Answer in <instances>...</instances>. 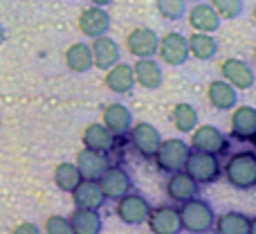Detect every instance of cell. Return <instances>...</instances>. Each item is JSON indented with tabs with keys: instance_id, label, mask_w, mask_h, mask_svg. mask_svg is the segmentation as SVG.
I'll return each mask as SVG.
<instances>
[{
	"instance_id": "cell-7",
	"label": "cell",
	"mask_w": 256,
	"mask_h": 234,
	"mask_svg": "<svg viewBox=\"0 0 256 234\" xmlns=\"http://www.w3.org/2000/svg\"><path fill=\"white\" fill-rule=\"evenodd\" d=\"M148 212H150V205L142 194H130L128 191L126 196H122L117 200V216L126 225H142V223H146Z\"/></svg>"
},
{
	"instance_id": "cell-16",
	"label": "cell",
	"mask_w": 256,
	"mask_h": 234,
	"mask_svg": "<svg viewBox=\"0 0 256 234\" xmlns=\"http://www.w3.org/2000/svg\"><path fill=\"white\" fill-rule=\"evenodd\" d=\"M70 194H72V198H74V205L81 209H102L104 205H106V196H104L97 180L81 178V182Z\"/></svg>"
},
{
	"instance_id": "cell-27",
	"label": "cell",
	"mask_w": 256,
	"mask_h": 234,
	"mask_svg": "<svg viewBox=\"0 0 256 234\" xmlns=\"http://www.w3.org/2000/svg\"><path fill=\"white\" fill-rule=\"evenodd\" d=\"M112 144H115V135H112L104 124H90V126L84 131V146L86 149L108 153V151L112 149Z\"/></svg>"
},
{
	"instance_id": "cell-36",
	"label": "cell",
	"mask_w": 256,
	"mask_h": 234,
	"mask_svg": "<svg viewBox=\"0 0 256 234\" xmlns=\"http://www.w3.org/2000/svg\"><path fill=\"white\" fill-rule=\"evenodd\" d=\"M4 36H7V34H4V25H2V23H0V45L4 43Z\"/></svg>"
},
{
	"instance_id": "cell-17",
	"label": "cell",
	"mask_w": 256,
	"mask_h": 234,
	"mask_svg": "<svg viewBox=\"0 0 256 234\" xmlns=\"http://www.w3.org/2000/svg\"><path fill=\"white\" fill-rule=\"evenodd\" d=\"M189 16V25L196 32H204V34H214V32L220 30V16L216 14V9L212 5L202 3H194V7L186 12Z\"/></svg>"
},
{
	"instance_id": "cell-18",
	"label": "cell",
	"mask_w": 256,
	"mask_h": 234,
	"mask_svg": "<svg viewBox=\"0 0 256 234\" xmlns=\"http://www.w3.org/2000/svg\"><path fill=\"white\" fill-rule=\"evenodd\" d=\"M132 75H135V84H140L146 90H158L164 81V72L160 63L153 57L148 59H137L132 63Z\"/></svg>"
},
{
	"instance_id": "cell-6",
	"label": "cell",
	"mask_w": 256,
	"mask_h": 234,
	"mask_svg": "<svg viewBox=\"0 0 256 234\" xmlns=\"http://www.w3.org/2000/svg\"><path fill=\"white\" fill-rule=\"evenodd\" d=\"M97 182H99V187H102L106 200H120L122 196H126L128 191L132 189L130 173L122 167H115V164H110V167L99 176Z\"/></svg>"
},
{
	"instance_id": "cell-33",
	"label": "cell",
	"mask_w": 256,
	"mask_h": 234,
	"mask_svg": "<svg viewBox=\"0 0 256 234\" xmlns=\"http://www.w3.org/2000/svg\"><path fill=\"white\" fill-rule=\"evenodd\" d=\"M45 232L48 234H74L70 225V218L66 216H50L45 221Z\"/></svg>"
},
{
	"instance_id": "cell-23",
	"label": "cell",
	"mask_w": 256,
	"mask_h": 234,
	"mask_svg": "<svg viewBox=\"0 0 256 234\" xmlns=\"http://www.w3.org/2000/svg\"><path fill=\"white\" fill-rule=\"evenodd\" d=\"M106 86L115 95H128L135 88V75H132L130 63H115L106 70Z\"/></svg>"
},
{
	"instance_id": "cell-28",
	"label": "cell",
	"mask_w": 256,
	"mask_h": 234,
	"mask_svg": "<svg viewBox=\"0 0 256 234\" xmlns=\"http://www.w3.org/2000/svg\"><path fill=\"white\" fill-rule=\"evenodd\" d=\"M66 66L70 68L72 72H88L92 68V52H90V45L88 43H72L66 52Z\"/></svg>"
},
{
	"instance_id": "cell-2",
	"label": "cell",
	"mask_w": 256,
	"mask_h": 234,
	"mask_svg": "<svg viewBox=\"0 0 256 234\" xmlns=\"http://www.w3.org/2000/svg\"><path fill=\"white\" fill-rule=\"evenodd\" d=\"M214 221H216V214H214V207L207 200L196 196V198L182 203L180 207L182 230L191 234H207L209 230H214Z\"/></svg>"
},
{
	"instance_id": "cell-15",
	"label": "cell",
	"mask_w": 256,
	"mask_h": 234,
	"mask_svg": "<svg viewBox=\"0 0 256 234\" xmlns=\"http://www.w3.org/2000/svg\"><path fill=\"white\" fill-rule=\"evenodd\" d=\"M110 167V158L104 151H92V149H84L76 153V169H79L81 178L88 180H99L106 169Z\"/></svg>"
},
{
	"instance_id": "cell-37",
	"label": "cell",
	"mask_w": 256,
	"mask_h": 234,
	"mask_svg": "<svg viewBox=\"0 0 256 234\" xmlns=\"http://www.w3.org/2000/svg\"><path fill=\"white\" fill-rule=\"evenodd\" d=\"M186 3H202V0H186Z\"/></svg>"
},
{
	"instance_id": "cell-10",
	"label": "cell",
	"mask_w": 256,
	"mask_h": 234,
	"mask_svg": "<svg viewBox=\"0 0 256 234\" xmlns=\"http://www.w3.org/2000/svg\"><path fill=\"white\" fill-rule=\"evenodd\" d=\"M90 52H92V66L99 68V70H108V68H112L115 63L122 61V50L117 45V41L106 34L92 39Z\"/></svg>"
},
{
	"instance_id": "cell-11",
	"label": "cell",
	"mask_w": 256,
	"mask_h": 234,
	"mask_svg": "<svg viewBox=\"0 0 256 234\" xmlns=\"http://www.w3.org/2000/svg\"><path fill=\"white\" fill-rule=\"evenodd\" d=\"M158 43L160 36L148 27H135L126 39V48L132 57L137 59H148L158 54Z\"/></svg>"
},
{
	"instance_id": "cell-19",
	"label": "cell",
	"mask_w": 256,
	"mask_h": 234,
	"mask_svg": "<svg viewBox=\"0 0 256 234\" xmlns=\"http://www.w3.org/2000/svg\"><path fill=\"white\" fill-rule=\"evenodd\" d=\"M198 189H200V185L184 169H182V171H173V176L168 178V182H166V194L171 196V200H176V203H186V200L196 198Z\"/></svg>"
},
{
	"instance_id": "cell-1",
	"label": "cell",
	"mask_w": 256,
	"mask_h": 234,
	"mask_svg": "<svg viewBox=\"0 0 256 234\" xmlns=\"http://www.w3.org/2000/svg\"><path fill=\"white\" fill-rule=\"evenodd\" d=\"M222 173H225L227 182L232 187H236V189H240V191L254 189L256 187V155L252 151L234 153L227 160Z\"/></svg>"
},
{
	"instance_id": "cell-20",
	"label": "cell",
	"mask_w": 256,
	"mask_h": 234,
	"mask_svg": "<svg viewBox=\"0 0 256 234\" xmlns=\"http://www.w3.org/2000/svg\"><path fill=\"white\" fill-rule=\"evenodd\" d=\"M232 135L238 142H252L256 137V111L252 106H238L232 113Z\"/></svg>"
},
{
	"instance_id": "cell-26",
	"label": "cell",
	"mask_w": 256,
	"mask_h": 234,
	"mask_svg": "<svg viewBox=\"0 0 256 234\" xmlns=\"http://www.w3.org/2000/svg\"><path fill=\"white\" fill-rule=\"evenodd\" d=\"M70 225L74 234H102L104 221L97 209H81L76 207L70 216Z\"/></svg>"
},
{
	"instance_id": "cell-25",
	"label": "cell",
	"mask_w": 256,
	"mask_h": 234,
	"mask_svg": "<svg viewBox=\"0 0 256 234\" xmlns=\"http://www.w3.org/2000/svg\"><path fill=\"white\" fill-rule=\"evenodd\" d=\"M186 45H189V57H196L198 61H212L218 54V41L204 32L186 36Z\"/></svg>"
},
{
	"instance_id": "cell-9",
	"label": "cell",
	"mask_w": 256,
	"mask_h": 234,
	"mask_svg": "<svg viewBox=\"0 0 256 234\" xmlns=\"http://www.w3.org/2000/svg\"><path fill=\"white\" fill-rule=\"evenodd\" d=\"M79 30L88 39H97V36L108 34V30H110V14L106 12V7H97V5L84 9L79 16Z\"/></svg>"
},
{
	"instance_id": "cell-29",
	"label": "cell",
	"mask_w": 256,
	"mask_h": 234,
	"mask_svg": "<svg viewBox=\"0 0 256 234\" xmlns=\"http://www.w3.org/2000/svg\"><path fill=\"white\" fill-rule=\"evenodd\" d=\"M81 182V173L76 169V164L72 162H61L54 169V185L61 191H72Z\"/></svg>"
},
{
	"instance_id": "cell-4",
	"label": "cell",
	"mask_w": 256,
	"mask_h": 234,
	"mask_svg": "<svg viewBox=\"0 0 256 234\" xmlns=\"http://www.w3.org/2000/svg\"><path fill=\"white\" fill-rule=\"evenodd\" d=\"M189 144L184 140H178V137H171V140H162L155 151V162L162 171L173 173V171H182L184 169V162L189 158Z\"/></svg>"
},
{
	"instance_id": "cell-8",
	"label": "cell",
	"mask_w": 256,
	"mask_h": 234,
	"mask_svg": "<svg viewBox=\"0 0 256 234\" xmlns=\"http://www.w3.org/2000/svg\"><path fill=\"white\" fill-rule=\"evenodd\" d=\"M148 223L153 234H180L182 223H180V209L171 207V205H160V207H150L148 212Z\"/></svg>"
},
{
	"instance_id": "cell-14",
	"label": "cell",
	"mask_w": 256,
	"mask_h": 234,
	"mask_svg": "<svg viewBox=\"0 0 256 234\" xmlns=\"http://www.w3.org/2000/svg\"><path fill=\"white\" fill-rule=\"evenodd\" d=\"M220 72L227 84H232L236 90H250L254 86V70L248 61L240 59H225L220 66Z\"/></svg>"
},
{
	"instance_id": "cell-30",
	"label": "cell",
	"mask_w": 256,
	"mask_h": 234,
	"mask_svg": "<svg viewBox=\"0 0 256 234\" xmlns=\"http://www.w3.org/2000/svg\"><path fill=\"white\" fill-rule=\"evenodd\" d=\"M173 124L180 133H191L198 126V111H196L191 104L182 102L173 108Z\"/></svg>"
},
{
	"instance_id": "cell-22",
	"label": "cell",
	"mask_w": 256,
	"mask_h": 234,
	"mask_svg": "<svg viewBox=\"0 0 256 234\" xmlns=\"http://www.w3.org/2000/svg\"><path fill=\"white\" fill-rule=\"evenodd\" d=\"M104 126L115 137L128 135V131H130V126H132L130 108L124 106V104H110V106L104 111Z\"/></svg>"
},
{
	"instance_id": "cell-32",
	"label": "cell",
	"mask_w": 256,
	"mask_h": 234,
	"mask_svg": "<svg viewBox=\"0 0 256 234\" xmlns=\"http://www.w3.org/2000/svg\"><path fill=\"white\" fill-rule=\"evenodd\" d=\"M212 7L220 16V21H236L245 12L243 0H212Z\"/></svg>"
},
{
	"instance_id": "cell-24",
	"label": "cell",
	"mask_w": 256,
	"mask_h": 234,
	"mask_svg": "<svg viewBox=\"0 0 256 234\" xmlns=\"http://www.w3.org/2000/svg\"><path fill=\"white\" fill-rule=\"evenodd\" d=\"M207 97L216 111H232V108H236V104H238V93H236V88L220 79L209 84Z\"/></svg>"
},
{
	"instance_id": "cell-3",
	"label": "cell",
	"mask_w": 256,
	"mask_h": 234,
	"mask_svg": "<svg viewBox=\"0 0 256 234\" xmlns=\"http://www.w3.org/2000/svg\"><path fill=\"white\" fill-rule=\"evenodd\" d=\"M184 171L194 178L198 185H209L220 178V162L218 155L204 153V151H189V158L184 162Z\"/></svg>"
},
{
	"instance_id": "cell-12",
	"label": "cell",
	"mask_w": 256,
	"mask_h": 234,
	"mask_svg": "<svg viewBox=\"0 0 256 234\" xmlns=\"http://www.w3.org/2000/svg\"><path fill=\"white\" fill-rule=\"evenodd\" d=\"M191 146H194V151H204V153L218 155L225 151L227 140L220 128L212 126V124H204V126H200V128H194Z\"/></svg>"
},
{
	"instance_id": "cell-13",
	"label": "cell",
	"mask_w": 256,
	"mask_h": 234,
	"mask_svg": "<svg viewBox=\"0 0 256 234\" xmlns=\"http://www.w3.org/2000/svg\"><path fill=\"white\" fill-rule=\"evenodd\" d=\"M128 133H130L132 146H135L144 158H153L160 142H162V135H160L158 128L148 122H140V124H135V126H130Z\"/></svg>"
},
{
	"instance_id": "cell-21",
	"label": "cell",
	"mask_w": 256,
	"mask_h": 234,
	"mask_svg": "<svg viewBox=\"0 0 256 234\" xmlns=\"http://www.w3.org/2000/svg\"><path fill=\"white\" fill-rule=\"evenodd\" d=\"M218 234H254V218L243 212H225L214 221Z\"/></svg>"
},
{
	"instance_id": "cell-31",
	"label": "cell",
	"mask_w": 256,
	"mask_h": 234,
	"mask_svg": "<svg viewBox=\"0 0 256 234\" xmlns=\"http://www.w3.org/2000/svg\"><path fill=\"white\" fill-rule=\"evenodd\" d=\"M160 16L166 21H182L186 14V0H155Z\"/></svg>"
},
{
	"instance_id": "cell-34",
	"label": "cell",
	"mask_w": 256,
	"mask_h": 234,
	"mask_svg": "<svg viewBox=\"0 0 256 234\" xmlns=\"http://www.w3.org/2000/svg\"><path fill=\"white\" fill-rule=\"evenodd\" d=\"M12 234H40V227L36 223H20V225L14 227Z\"/></svg>"
},
{
	"instance_id": "cell-35",
	"label": "cell",
	"mask_w": 256,
	"mask_h": 234,
	"mask_svg": "<svg viewBox=\"0 0 256 234\" xmlns=\"http://www.w3.org/2000/svg\"><path fill=\"white\" fill-rule=\"evenodd\" d=\"M92 5H97V7H108V5H112V0H90Z\"/></svg>"
},
{
	"instance_id": "cell-5",
	"label": "cell",
	"mask_w": 256,
	"mask_h": 234,
	"mask_svg": "<svg viewBox=\"0 0 256 234\" xmlns=\"http://www.w3.org/2000/svg\"><path fill=\"white\" fill-rule=\"evenodd\" d=\"M158 54L166 66L180 68L189 61V45H186V36L180 32H168L160 39L158 43Z\"/></svg>"
}]
</instances>
